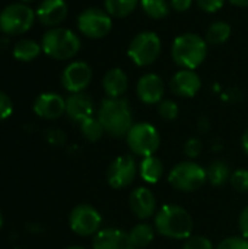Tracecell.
I'll return each mask as SVG.
<instances>
[{"instance_id":"obj_4","label":"cell","mask_w":248,"mask_h":249,"mask_svg":"<svg viewBox=\"0 0 248 249\" xmlns=\"http://www.w3.org/2000/svg\"><path fill=\"white\" fill-rule=\"evenodd\" d=\"M42 51L54 60H69L80 50L79 36L67 28H50L41 41Z\"/></svg>"},{"instance_id":"obj_25","label":"cell","mask_w":248,"mask_h":249,"mask_svg":"<svg viewBox=\"0 0 248 249\" xmlns=\"http://www.w3.org/2000/svg\"><path fill=\"white\" fill-rule=\"evenodd\" d=\"M231 25L224 22V20H218L215 23H212L208 31H206V42L210 45H219L228 41V38L231 36Z\"/></svg>"},{"instance_id":"obj_17","label":"cell","mask_w":248,"mask_h":249,"mask_svg":"<svg viewBox=\"0 0 248 249\" xmlns=\"http://www.w3.org/2000/svg\"><path fill=\"white\" fill-rule=\"evenodd\" d=\"M171 90L181 98H193L197 95V92L202 88V80L200 76L194 70L189 69H181L177 71L171 82H170Z\"/></svg>"},{"instance_id":"obj_33","label":"cell","mask_w":248,"mask_h":249,"mask_svg":"<svg viewBox=\"0 0 248 249\" xmlns=\"http://www.w3.org/2000/svg\"><path fill=\"white\" fill-rule=\"evenodd\" d=\"M216 249H248V239L243 236H231L224 239Z\"/></svg>"},{"instance_id":"obj_1","label":"cell","mask_w":248,"mask_h":249,"mask_svg":"<svg viewBox=\"0 0 248 249\" xmlns=\"http://www.w3.org/2000/svg\"><path fill=\"white\" fill-rule=\"evenodd\" d=\"M96 118L102 124L105 133L113 137H126L133 125L130 105L123 98L104 99L99 105Z\"/></svg>"},{"instance_id":"obj_28","label":"cell","mask_w":248,"mask_h":249,"mask_svg":"<svg viewBox=\"0 0 248 249\" xmlns=\"http://www.w3.org/2000/svg\"><path fill=\"white\" fill-rule=\"evenodd\" d=\"M143 12L152 19H164L170 13V4L167 0H140Z\"/></svg>"},{"instance_id":"obj_9","label":"cell","mask_w":248,"mask_h":249,"mask_svg":"<svg viewBox=\"0 0 248 249\" xmlns=\"http://www.w3.org/2000/svg\"><path fill=\"white\" fill-rule=\"evenodd\" d=\"M77 28L85 36L99 39L110 34L113 28V20L107 10L89 7L77 16Z\"/></svg>"},{"instance_id":"obj_20","label":"cell","mask_w":248,"mask_h":249,"mask_svg":"<svg viewBox=\"0 0 248 249\" xmlns=\"http://www.w3.org/2000/svg\"><path fill=\"white\" fill-rule=\"evenodd\" d=\"M102 88L108 98H121L129 88L126 71L118 67L110 69L102 79Z\"/></svg>"},{"instance_id":"obj_12","label":"cell","mask_w":248,"mask_h":249,"mask_svg":"<svg viewBox=\"0 0 248 249\" xmlns=\"http://www.w3.org/2000/svg\"><path fill=\"white\" fill-rule=\"evenodd\" d=\"M92 80V69L85 61L70 63L61 73V85L70 93L83 92Z\"/></svg>"},{"instance_id":"obj_6","label":"cell","mask_w":248,"mask_h":249,"mask_svg":"<svg viewBox=\"0 0 248 249\" xmlns=\"http://www.w3.org/2000/svg\"><path fill=\"white\" fill-rule=\"evenodd\" d=\"M35 19V10L29 4L12 3L0 12V31L4 35L16 36L29 31Z\"/></svg>"},{"instance_id":"obj_23","label":"cell","mask_w":248,"mask_h":249,"mask_svg":"<svg viewBox=\"0 0 248 249\" xmlns=\"http://www.w3.org/2000/svg\"><path fill=\"white\" fill-rule=\"evenodd\" d=\"M231 174L232 172H231L228 163L224 162V160H215L206 169L208 182H210L213 187H222V185H225L229 181Z\"/></svg>"},{"instance_id":"obj_41","label":"cell","mask_w":248,"mask_h":249,"mask_svg":"<svg viewBox=\"0 0 248 249\" xmlns=\"http://www.w3.org/2000/svg\"><path fill=\"white\" fill-rule=\"evenodd\" d=\"M229 3L238 7H248V0H229Z\"/></svg>"},{"instance_id":"obj_19","label":"cell","mask_w":248,"mask_h":249,"mask_svg":"<svg viewBox=\"0 0 248 249\" xmlns=\"http://www.w3.org/2000/svg\"><path fill=\"white\" fill-rule=\"evenodd\" d=\"M66 115L75 121L82 123L89 117H94V102L92 99L83 93H70V96L66 99Z\"/></svg>"},{"instance_id":"obj_31","label":"cell","mask_w":248,"mask_h":249,"mask_svg":"<svg viewBox=\"0 0 248 249\" xmlns=\"http://www.w3.org/2000/svg\"><path fill=\"white\" fill-rule=\"evenodd\" d=\"M183 249H215L213 244L210 242V239H208L206 236H190L189 239H186Z\"/></svg>"},{"instance_id":"obj_16","label":"cell","mask_w":248,"mask_h":249,"mask_svg":"<svg viewBox=\"0 0 248 249\" xmlns=\"http://www.w3.org/2000/svg\"><path fill=\"white\" fill-rule=\"evenodd\" d=\"M129 206H130L132 213L137 219L146 220V219H151L156 212V198L149 188L139 187L130 194Z\"/></svg>"},{"instance_id":"obj_44","label":"cell","mask_w":248,"mask_h":249,"mask_svg":"<svg viewBox=\"0 0 248 249\" xmlns=\"http://www.w3.org/2000/svg\"><path fill=\"white\" fill-rule=\"evenodd\" d=\"M1 228H3V217H1V213H0V231H1Z\"/></svg>"},{"instance_id":"obj_13","label":"cell","mask_w":248,"mask_h":249,"mask_svg":"<svg viewBox=\"0 0 248 249\" xmlns=\"http://www.w3.org/2000/svg\"><path fill=\"white\" fill-rule=\"evenodd\" d=\"M136 92L142 102L148 105L159 104L161 101H164L165 83L162 77L158 76L156 73H148L139 79L136 85Z\"/></svg>"},{"instance_id":"obj_18","label":"cell","mask_w":248,"mask_h":249,"mask_svg":"<svg viewBox=\"0 0 248 249\" xmlns=\"http://www.w3.org/2000/svg\"><path fill=\"white\" fill-rule=\"evenodd\" d=\"M92 249H136L130 241L129 233L108 228L99 231L92 241Z\"/></svg>"},{"instance_id":"obj_35","label":"cell","mask_w":248,"mask_h":249,"mask_svg":"<svg viewBox=\"0 0 248 249\" xmlns=\"http://www.w3.org/2000/svg\"><path fill=\"white\" fill-rule=\"evenodd\" d=\"M47 142L53 146H63L66 143V134L58 128H51L47 131Z\"/></svg>"},{"instance_id":"obj_39","label":"cell","mask_w":248,"mask_h":249,"mask_svg":"<svg viewBox=\"0 0 248 249\" xmlns=\"http://www.w3.org/2000/svg\"><path fill=\"white\" fill-rule=\"evenodd\" d=\"M197 125H199V130H200V131H208V130H209V127H210V124H209V120H208V118H200Z\"/></svg>"},{"instance_id":"obj_36","label":"cell","mask_w":248,"mask_h":249,"mask_svg":"<svg viewBox=\"0 0 248 249\" xmlns=\"http://www.w3.org/2000/svg\"><path fill=\"white\" fill-rule=\"evenodd\" d=\"M197 4L202 10L208 13H215L225 4V0H197Z\"/></svg>"},{"instance_id":"obj_2","label":"cell","mask_w":248,"mask_h":249,"mask_svg":"<svg viewBox=\"0 0 248 249\" xmlns=\"http://www.w3.org/2000/svg\"><path fill=\"white\" fill-rule=\"evenodd\" d=\"M155 231L168 239L186 241L193 233V219L186 209L167 204L155 214Z\"/></svg>"},{"instance_id":"obj_5","label":"cell","mask_w":248,"mask_h":249,"mask_svg":"<svg viewBox=\"0 0 248 249\" xmlns=\"http://www.w3.org/2000/svg\"><path fill=\"white\" fill-rule=\"evenodd\" d=\"M168 182L181 193H193L208 182L206 169L193 160L177 163L168 174Z\"/></svg>"},{"instance_id":"obj_10","label":"cell","mask_w":248,"mask_h":249,"mask_svg":"<svg viewBox=\"0 0 248 249\" xmlns=\"http://www.w3.org/2000/svg\"><path fill=\"white\" fill-rule=\"evenodd\" d=\"M102 217L98 210L89 204L76 206L69 216L70 229L79 236H92L99 232Z\"/></svg>"},{"instance_id":"obj_34","label":"cell","mask_w":248,"mask_h":249,"mask_svg":"<svg viewBox=\"0 0 248 249\" xmlns=\"http://www.w3.org/2000/svg\"><path fill=\"white\" fill-rule=\"evenodd\" d=\"M13 112V102L12 99L0 90V121L9 118Z\"/></svg>"},{"instance_id":"obj_30","label":"cell","mask_w":248,"mask_h":249,"mask_svg":"<svg viewBox=\"0 0 248 249\" xmlns=\"http://www.w3.org/2000/svg\"><path fill=\"white\" fill-rule=\"evenodd\" d=\"M158 112H159L161 118H164L167 121H172L178 117V105L171 99H164L159 102Z\"/></svg>"},{"instance_id":"obj_14","label":"cell","mask_w":248,"mask_h":249,"mask_svg":"<svg viewBox=\"0 0 248 249\" xmlns=\"http://www.w3.org/2000/svg\"><path fill=\"white\" fill-rule=\"evenodd\" d=\"M34 112L44 120H57L66 114V99L54 92L41 93L34 102Z\"/></svg>"},{"instance_id":"obj_38","label":"cell","mask_w":248,"mask_h":249,"mask_svg":"<svg viewBox=\"0 0 248 249\" xmlns=\"http://www.w3.org/2000/svg\"><path fill=\"white\" fill-rule=\"evenodd\" d=\"M191 3L193 0H171L170 6L177 12H186L191 7Z\"/></svg>"},{"instance_id":"obj_32","label":"cell","mask_w":248,"mask_h":249,"mask_svg":"<svg viewBox=\"0 0 248 249\" xmlns=\"http://www.w3.org/2000/svg\"><path fill=\"white\" fill-rule=\"evenodd\" d=\"M202 149H203V143L200 139L197 137H191L184 144V155L189 158V159H196L200 153H202Z\"/></svg>"},{"instance_id":"obj_42","label":"cell","mask_w":248,"mask_h":249,"mask_svg":"<svg viewBox=\"0 0 248 249\" xmlns=\"http://www.w3.org/2000/svg\"><path fill=\"white\" fill-rule=\"evenodd\" d=\"M64 249H86V248H83V247H79V245H72V247H67V248H64Z\"/></svg>"},{"instance_id":"obj_15","label":"cell","mask_w":248,"mask_h":249,"mask_svg":"<svg viewBox=\"0 0 248 249\" xmlns=\"http://www.w3.org/2000/svg\"><path fill=\"white\" fill-rule=\"evenodd\" d=\"M69 6L64 0H42L37 10V19L48 28H57L67 18Z\"/></svg>"},{"instance_id":"obj_22","label":"cell","mask_w":248,"mask_h":249,"mask_svg":"<svg viewBox=\"0 0 248 249\" xmlns=\"http://www.w3.org/2000/svg\"><path fill=\"white\" fill-rule=\"evenodd\" d=\"M42 51V47L41 44H38L37 41L34 39H29V38H23V39H19L15 45H13V57L18 60V61H23V63H28V61H32L35 60Z\"/></svg>"},{"instance_id":"obj_26","label":"cell","mask_w":248,"mask_h":249,"mask_svg":"<svg viewBox=\"0 0 248 249\" xmlns=\"http://www.w3.org/2000/svg\"><path fill=\"white\" fill-rule=\"evenodd\" d=\"M140 0H105V10L110 16L126 18L133 13Z\"/></svg>"},{"instance_id":"obj_43","label":"cell","mask_w":248,"mask_h":249,"mask_svg":"<svg viewBox=\"0 0 248 249\" xmlns=\"http://www.w3.org/2000/svg\"><path fill=\"white\" fill-rule=\"evenodd\" d=\"M34 0H20V3H23V4H29V3H32Z\"/></svg>"},{"instance_id":"obj_24","label":"cell","mask_w":248,"mask_h":249,"mask_svg":"<svg viewBox=\"0 0 248 249\" xmlns=\"http://www.w3.org/2000/svg\"><path fill=\"white\" fill-rule=\"evenodd\" d=\"M129 236L134 248H145L155 239V229L149 223H139L129 232Z\"/></svg>"},{"instance_id":"obj_37","label":"cell","mask_w":248,"mask_h":249,"mask_svg":"<svg viewBox=\"0 0 248 249\" xmlns=\"http://www.w3.org/2000/svg\"><path fill=\"white\" fill-rule=\"evenodd\" d=\"M238 226H240V231H241L243 238L248 239V206L241 212V214H240Z\"/></svg>"},{"instance_id":"obj_21","label":"cell","mask_w":248,"mask_h":249,"mask_svg":"<svg viewBox=\"0 0 248 249\" xmlns=\"http://www.w3.org/2000/svg\"><path fill=\"white\" fill-rule=\"evenodd\" d=\"M139 175L148 184H156L164 175V165L161 159L153 156H146L139 163Z\"/></svg>"},{"instance_id":"obj_7","label":"cell","mask_w":248,"mask_h":249,"mask_svg":"<svg viewBox=\"0 0 248 249\" xmlns=\"http://www.w3.org/2000/svg\"><path fill=\"white\" fill-rule=\"evenodd\" d=\"M162 44L158 34L152 31L139 32L130 42L127 54L136 66L146 67L158 60L161 55Z\"/></svg>"},{"instance_id":"obj_29","label":"cell","mask_w":248,"mask_h":249,"mask_svg":"<svg viewBox=\"0 0 248 249\" xmlns=\"http://www.w3.org/2000/svg\"><path fill=\"white\" fill-rule=\"evenodd\" d=\"M229 182L232 188L238 193H247L248 191V171L247 169H237L231 174Z\"/></svg>"},{"instance_id":"obj_27","label":"cell","mask_w":248,"mask_h":249,"mask_svg":"<svg viewBox=\"0 0 248 249\" xmlns=\"http://www.w3.org/2000/svg\"><path fill=\"white\" fill-rule=\"evenodd\" d=\"M80 133L82 136L88 140V142H98L102 139V136L105 134V130L102 127V124L99 123L98 118L95 117H89L85 121H82L80 124Z\"/></svg>"},{"instance_id":"obj_8","label":"cell","mask_w":248,"mask_h":249,"mask_svg":"<svg viewBox=\"0 0 248 249\" xmlns=\"http://www.w3.org/2000/svg\"><path fill=\"white\" fill-rule=\"evenodd\" d=\"M126 140L132 153L142 158L153 156L161 144V136L158 130L149 123L133 124L126 136Z\"/></svg>"},{"instance_id":"obj_40","label":"cell","mask_w":248,"mask_h":249,"mask_svg":"<svg viewBox=\"0 0 248 249\" xmlns=\"http://www.w3.org/2000/svg\"><path fill=\"white\" fill-rule=\"evenodd\" d=\"M241 146H243L244 153L248 156V128L244 131V134H243V137H241Z\"/></svg>"},{"instance_id":"obj_3","label":"cell","mask_w":248,"mask_h":249,"mask_svg":"<svg viewBox=\"0 0 248 249\" xmlns=\"http://www.w3.org/2000/svg\"><path fill=\"white\" fill-rule=\"evenodd\" d=\"M208 42L197 34L189 32L177 36L171 47L172 60L183 69H197L208 55Z\"/></svg>"},{"instance_id":"obj_11","label":"cell","mask_w":248,"mask_h":249,"mask_svg":"<svg viewBox=\"0 0 248 249\" xmlns=\"http://www.w3.org/2000/svg\"><path fill=\"white\" fill-rule=\"evenodd\" d=\"M137 172H139V166L134 158L130 155H123L115 158L108 166L107 181L115 190L127 188L134 181Z\"/></svg>"}]
</instances>
